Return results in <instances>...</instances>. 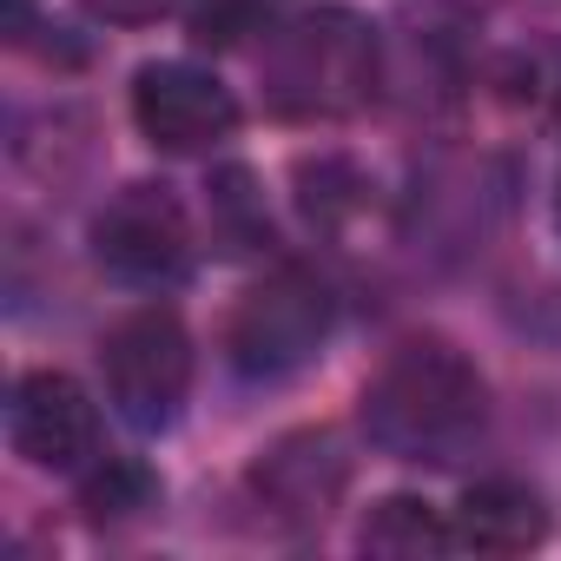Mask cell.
I'll use <instances>...</instances> for the list:
<instances>
[{
    "label": "cell",
    "instance_id": "5",
    "mask_svg": "<svg viewBox=\"0 0 561 561\" xmlns=\"http://www.w3.org/2000/svg\"><path fill=\"white\" fill-rule=\"evenodd\" d=\"M93 257L119 277V285L159 291L179 285L192 264V218L172 185H126L100 205L93 218Z\"/></svg>",
    "mask_w": 561,
    "mask_h": 561
},
{
    "label": "cell",
    "instance_id": "10",
    "mask_svg": "<svg viewBox=\"0 0 561 561\" xmlns=\"http://www.w3.org/2000/svg\"><path fill=\"white\" fill-rule=\"evenodd\" d=\"M364 554H390V561H423V554H443V548H456V528L423 502V495H390V502H377L370 508V522H364Z\"/></svg>",
    "mask_w": 561,
    "mask_h": 561
},
{
    "label": "cell",
    "instance_id": "13",
    "mask_svg": "<svg viewBox=\"0 0 561 561\" xmlns=\"http://www.w3.org/2000/svg\"><path fill=\"white\" fill-rule=\"evenodd\" d=\"M554 225H561V179H554Z\"/></svg>",
    "mask_w": 561,
    "mask_h": 561
},
{
    "label": "cell",
    "instance_id": "1",
    "mask_svg": "<svg viewBox=\"0 0 561 561\" xmlns=\"http://www.w3.org/2000/svg\"><path fill=\"white\" fill-rule=\"evenodd\" d=\"M482 430H489V383L462 351L436 337L403 344L364 390V436L383 456L456 462L482 443Z\"/></svg>",
    "mask_w": 561,
    "mask_h": 561
},
{
    "label": "cell",
    "instance_id": "3",
    "mask_svg": "<svg viewBox=\"0 0 561 561\" xmlns=\"http://www.w3.org/2000/svg\"><path fill=\"white\" fill-rule=\"evenodd\" d=\"M100 377H106V403L133 430H146V436L172 430L179 410H185V390H192V337H185V324L172 311L119 318L106 331V344H100Z\"/></svg>",
    "mask_w": 561,
    "mask_h": 561
},
{
    "label": "cell",
    "instance_id": "11",
    "mask_svg": "<svg viewBox=\"0 0 561 561\" xmlns=\"http://www.w3.org/2000/svg\"><path fill=\"white\" fill-rule=\"evenodd\" d=\"M152 502H159V482H152V469H146V462L106 456V462H93V469H87L80 508H87L93 522H133V515H139V508H152Z\"/></svg>",
    "mask_w": 561,
    "mask_h": 561
},
{
    "label": "cell",
    "instance_id": "7",
    "mask_svg": "<svg viewBox=\"0 0 561 561\" xmlns=\"http://www.w3.org/2000/svg\"><path fill=\"white\" fill-rule=\"evenodd\" d=\"M133 119L159 152H211L218 139H231L238 126V100L231 87H218L205 67L185 60H159L133 80Z\"/></svg>",
    "mask_w": 561,
    "mask_h": 561
},
{
    "label": "cell",
    "instance_id": "4",
    "mask_svg": "<svg viewBox=\"0 0 561 561\" xmlns=\"http://www.w3.org/2000/svg\"><path fill=\"white\" fill-rule=\"evenodd\" d=\"M324 337H331V291H324V277L298 264L257 277L225 324V351L244 377H285L311 364Z\"/></svg>",
    "mask_w": 561,
    "mask_h": 561
},
{
    "label": "cell",
    "instance_id": "9",
    "mask_svg": "<svg viewBox=\"0 0 561 561\" xmlns=\"http://www.w3.org/2000/svg\"><path fill=\"white\" fill-rule=\"evenodd\" d=\"M449 528H456V548H469V554H528L548 535V508H541L535 489L495 476V482L462 489Z\"/></svg>",
    "mask_w": 561,
    "mask_h": 561
},
{
    "label": "cell",
    "instance_id": "12",
    "mask_svg": "<svg viewBox=\"0 0 561 561\" xmlns=\"http://www.w3.org/2000/svg\"><path fill=\"white\" fill-rule=\"evenodd\" d=\"M80 8H87L93 21H106V27H152L159 14L179 8V0H80Z\"/></svg>",
    "mask_w": 561,
    "mask_h": 561
},
{
    "label": "cell",
    "instance_id": "2",
    "mask_svg": "<svg viewBox=\"0 0 561 561\" xmlns=\"http://www.w3.org/2000/svg\"><path fill=\"white\" fill-rule=\"evenodd\" d=\"M370 93H377V27L344 8L298 14L264 47V100L285 119H344Z\"/></svg>",
    "mask_w": 561,
    "mask_h": 561
},
{
    "label": "cell",
    "instance_id": "6",
    "mask_svg": "<svg viewBox=\"0 0 561 561\" xmlns=\"http://www.w3.org/2000/svg\"><path fill=\"white\" fill-rule=\"evenodd\" d=\"M8 443L54 476H87L100 462V410L67 370H27L8 397Z\"/></svg>",
    "mask_w": 561,
    "mask_h": 561
},
{
    "label": "cell",
    "instance_id": "8",
    "mask_svg": "<svg viewBox=\"0 0 561 561\" xmlns=\"http://www.w3.org/2000/svg\"><path fill=\"white\" fill-rule=\"evenodd\" d=\"M251 489L257 502L277 515V522H291V528H318L331 522V508L344 502L351 489V456L331 430H298V436H277L257 469H251Z\"/></svg>",
    "mask_w": 561,
    "mask_h": 561
}]
</instances>
